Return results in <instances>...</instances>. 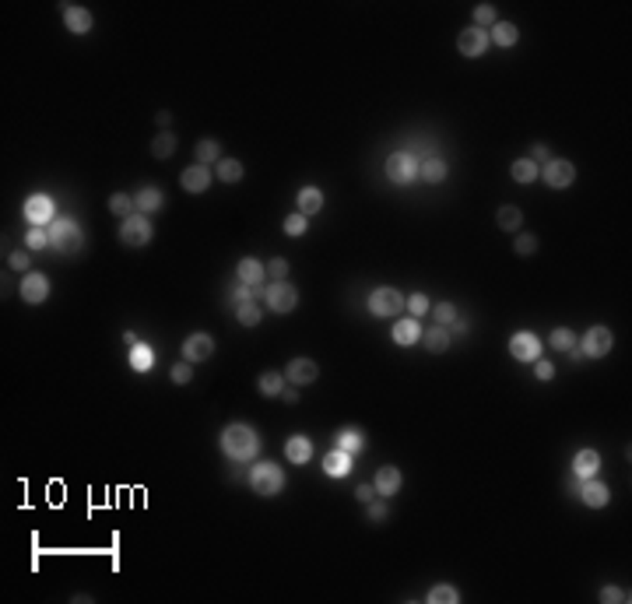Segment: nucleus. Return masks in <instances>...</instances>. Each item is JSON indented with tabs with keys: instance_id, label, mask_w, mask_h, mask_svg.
<instances>
[{
	"instance_id": "obj_1",
	"label": "nucleus",
	"mask_w": 632,
	"mask_h": 604,
	"mask_svg": "<svg viewBox=\"0 0 632 604\" xmlns=\"http://www.w3.org/2000/svg\"><path fill=\"white\" fill-rule=\"evenodd\" d=\"M222 453L229 460H253L260 453V436L246 422H232L222 429Z\"/></svg>"
},
{
	"instance_id": "obj_2",
	"label": "nucleus",
	"mask_w": 632,
	"mask_h": 604,
	"mask_svg": "<svg viewBox=\"0 0 632 604\" xmlns=\"http://www.w3.org/2000/svg\"><path fill=\"white\" fill-rule=\"evenodd\" d=\"M246 482H250V489H253L257 496L267 499V496H278V492L285 489V471H282L274 460H260V464L250 467Z\"/></svg>"
},
{
	"instance_id": "obj_3",
	"label": "nucleus",
	"mask_w": 632,
	"mask_h": 604,
	"mask_svg": "<svg viewBox=\"0 0 632 604\" xmlns=\"http://www.w3.org/2000/svg\"><path fill=\"white\" fill-rule=\"evenodd\" d=\"M46 229H49V246L60 253H77L84 246V232L74 218H53Z\"/></svg>"
},
{
	"instance_id": "obj_4",
	"label": "nucleus",
	"mask_w": 632,
	"mask_h": 604,
	"mask_svg": "<svg viewBox=\"0 0 632 604\" xmlns=\"http://www.w3.org/2000/svg\"><path fill=\"white\" fill-rule=\"evenodd\" d=\"M151 239H155V229H151V218H148V215L134 211L130 218H123V225H120V243H123V246L141 250V246H148Z\"/></svg>"
},
{
	"instance_id": "obj_5",
	"label": "nucleus",
	"mask_w": 632,
	"mask_h": 604,
	"mask_svg": "<svg viewBox=\"0 0 632 604\" xmlns=\"http://www.w3.org/2000/svg\"><path fill=\"white\" fill-rule=\"evenodd\" d=\"M386 180L393 187H411L418 180V158L411 151H393L386 158Z\"/></svg>"
},
{
	"instance_id": "obj_6",
	"label": "nucleus",
	"mask_w": 632,
	"mask_h": 604,
	"mask_svg": "<svg viewBox=\"0 0 632 604\" xmlns=\"http://www.w3.org/2000/svg\"><path fill=\"white\" fill-rule=\"evenodd\" d=\"M612 344H615V337H612V330H608L605 323L590 327V330L583 334V341H576V348L583 351V358H605V355L612 351Z\"/></svg>"
},
{
	"instance_id": "obj_7",
	"label": "nucleus",
	"mask_w": 632,
	"mask_h": 604,
	"mask_svg": "<svg viewBox=\"0 0 632 604\" xmlns=\"http://www.w3.org/2000/svg\"><path fill=\"white\" fill-rule=\"evenodd\" d=\"M264 302H267V309H274V313H292V309L299 306V292H296V285H289V282H271V285L264 289Z\"/></svg>"
},
{
	"instance_id": "obj_8",
	"label": "nucleus",
	"mask_w": 632,
	"mask_h": 604,
	"mask_svg": "<svg viewBox=\"0 0 632 604\" xmlns=\"http://www.w3.org/2000/svg\"><path fill=\"white\" fill-rule=\"evenodd\" d=\"M541 176H545V183H548L552 190H569L573 180H576V165H573L569 158H548Z\"/></svg>"
},
{
	"instance_id": "obj_9",
	"label": "nucleus",
	"mask_w": 632,
	"mask_h": 604,
	"mask_svg": "<svg viewBox=\"0 0 632 604\" xmlns=\"http://www.w3.org/2000/svg\"><path fill=\"white\" fill-rule=\"evenodd\" d=\"M400 309H404V296L397 289H390V285H383V289H376L369 296V313L372 316H397Z\"/></svg>"
},
{
	"instance_id": "obj_10",
	"label": "nucleus",
	"mask_w": 632,
	"mask_h": 604,
	"mask_svg": "<svg viewBox=\"0 0 632 604\" xmlns=\"http://www.w3.org/2000/svg\"><path fill=\"white\" fill-rule=\"evenodd\" d=\"M25 222L28 225H39V229H46L53 218H56V211H53V201L46 197V194H32L28 201H25Z\"/></svg>"
},
{
	"instance_id": "obj_11",
	"label": "nucleus",
	"mask_w": 632,
	"mask_h": 604,
	"mask_svg": "<svg viewBox=\"0 0 632 604\" xmlns=\"http://www.w3.org/2000/svg\"><path fill=\"white\" fill-rule=\"evenodd\" d=\"M21 302H28V306H42V302L49 299V278L46 275H39V271H28L25 278H21Z\"/></svg>"
},
{
	"instance_id": "obj_12",
	"label": "nucleus",
	"mask_w": 632,
	"mask_h": 604,
	"mask_svg": "<svg viewBox=\"0 0 632 604\" xmlns=\"http://www.w3.org/2000/svg\"><path fill=\"white\" fill-rule=\"evenodd\" d=\"M488 46H492V42H488V32H485V28H478V25H471V28H464V32L457 35V49H460L467 60L481 56Z\"/></svg>"
},
{
	"instance_id": "obj_13",
	"label": "nucleus",
	"mask_w": 632,
	"mask_h": 604,
	"mask_svg": "<svg viewBox=\"0 0 632 604\" xmlns=\"http://www.w3.org/2000/svg\"><path fill=\"white\" fill-rule=\"evenodd\" d=\"M510 355H513L517 362H538V358H541V341H538L531 330H520V334L510 337Z\"/></svg>"
},
{
	"instance_id": "obj_14",
	"label": "nucleus",
	"mask_w": 632,
	"mask_h": 604,
	"mask_svg": "<svg viewBox=\"0 0 632 604\" xmlns=\"http://www.w3.org/2000/svg\"><path fill=\"white\" fill-rule=\"evenodd\" d=\"M60 14H63V28L74 32V35H84V32H91V25H95L91 11H88V7H77V4H60Z\"/></svg>"
},
{
	"instance_id": "obj_15",
	"label": "nucleus",
	"mask_w": 632,
	"mask_h": 604,
	"mask_svg": "<svg viewBox=\"0 0 632 604\" xmlns=\"http://www.w3.org/2000/svg\"><path fill=\"white\" fill-rule=\"evenodd\" d=\"M215 355V341L204 334V330H197V334H190L187 341H183V358L190 362V365H197V362H208Z\"/></svg>"
},
{
	"instance_id": "obj_16",
	"label": "nucleus",
	"mask_w": 632,
	"mask_h": 604,
	"mask_svg": "<svg viewBox=\"0 0 632 604\" xmlns=\"http://www.w3.org/2000/svg\"><path fill=\"white\" fill-rule=\"evenodd\" d=\"M580 499H583L590 510H605V506L612 503V489H608L605 482H598V478H583V482H580Z\"/></svg>"
},
{
	"instance_id": "obj_17",
	"label": "nucleus",
	"mask_w": 632,
	"mask_h": 604,
	"mask_svg": "<svg viewBox=\"0 0 632 604\" xmlns=\"http://www.w3.org/2000/svg\"><path fill=\"white\" fill-rule=\"evenodd\" d=\"M316 376H320V365H316L313 358H292V362H289V372H285V379H289L292 386H310V383H316Z\"/></svg>"
},
{
	"instance_id": "obj_18",
	"label": "nucleus",
	"mask_w": 632,
	"mask_h": 604,
	"mask_svg": "<svg viewBox=\"0 0 632 604\" xmlns=\"http://www.w3.org/2000/svg\"><path fill=\"white\" fill-rule=\"evenodd\" d=\"M179 187H183L187 194H204V190L211 187V169H208V165H187L183 176H179Z\"/></svg>"
},
{
	"instance_id": "obj_19",
	"label": "nucleus",
	"mask_w": 632,
	"mask_h": 604,
	"mask_svg": "<svg viewBox=\"0 0 632 604\" xmlns=\"http://www.w3.org/2000/svg\"><path fill=\"white\" fill-rule=\"evenodd\" d=\"M372 485H376V496H379V499H390V496H397V492H400L404 474H400L397 467H390V464H386V467H379V471H376V482H372Z\"/></svg>"
},
{
	"instance_id": "obj_20",
	"label": "nucleus",
	"mask_w": 632,
	"mask_h": 604,
	"mask_svg": "<svg viewBox=\"0 0 632 604\" xmlns=\"http://www.w3.org/2000/svg\"><path fill=\"white\" fill-rule=\"evenodd\" d=\"M236 275H239V282H243V285H250V289H264L267 264H260V260H253V257H243V260H239V268H236Z\"/></svg>"
},
{
	"instance_id": "obj_21",
	"label": "nucleus",
	"mask_w": 632,
	"mask_h": 604,
	"mask_svg": "<svg viewBox=\"0 0 632 604\" xmlns=\"http://www.w3.org/2000/svg\"><path fill=\"white\" fill-rule=\"evenodd\" d=\"M390 337H393V344H418L422 341V323L415 320V316H404V320H397L393 327H390Z\"/></svg>"
},
{
	"instance_id": "obj_22",
	"label": "nucleus",
	"mask_w": 632,
	"mask_h": 604,
	"mask_svg": "<svg viewBox=\"0 0 632 604\" xmlns=\"http://www.w3.org/2000/svg\"><path fill=\"white\" fill-rule=\"evenodd\" d=\"M285 457H289V464H310L313 460V439L310 436H289V443H285Z\"/></svg>"
},
{
	"instance_id": "obj_23",
	"label": "nucleus",
	"mask_w": 632,
	"mask_h": 604,
	"mask_svg": "<svg viewBox=\"0 0 632 604\" xmlns=\"http://www.w3.org/2000/svg\"><path fill=\"white\" fill-rule=\"evenodd\" d=\"M488 42L499 46V49H513V46L520 42V28H517L513 21H495L492 32H488Z\"/></svg>"
},
{
	"instance_id": "obj_24",
	"label": "nucleus",
	"mask_w": 632,
	"mask_h": 604,
	"mask_svg": "<svg viewBox=\"0 0 632 604\" xmlns=\"http://www.w3.org/2000/svg\"><path fill=\"white\" fill-rule=\"evenodd\" d=\"M162 204H165V197H162V190L158 187H141L137 194H134V208L141 211V215H155V211H162Z\"/></svg>"
},
{
	"instance_id": "obj_25",
	"label": "nucleus",
	"mask_w": 632,
	"mask_h": 604,
	"mask_svg": "<svg viewBox=\"0 0 632 604\" xmlns=\"http://www.w3.org/2000/svg\"><path fill=\"white\" fill-rule=\"evenodd\" d=\"M598 471H601V453L598 450H580L576 457H573V474L583 482V478H598Z\"/></svg>"
},
{
	"instance_id": "obj_26",
	"label": "nucleus",
	"mask_w": 632,
	"mask_h": 604,
	"mask_svg": "<svg viewBox=\"0 0 632 604\" xmlns=\"http://www.w3.org/2000/svg\"><path fill=\"white\" fill-rule=\"evenodd\" d=\"M296 204H299V215L316 218V215L323 211V190H316V187H303V190L296 194Z\"/></svg>"
},
{
	"instance_id": "obj_27",
	"label": "nucleus",
	"mask_w": 632,
	"mask_h": 604,
	"mask_svg": "<svg viewBox=\"0 0 632 604\" xmlns=\"http://www.w3.org/2000/svg\"><path fill=\"white\" fill-rule=\"evenodd\" d=\"M323 471H327L330 478H348V474H351V453L330 450V453L323 457Z\"/></svg>"
},
{
	"instance_id": "obj_28",
	"label": "nucleus",
	"mask_w": 632,
	"mask_h": 604,
	"mask_svg": "<svg viewBox=\"0 0 632 604\" xmlns=\"http://www.w3.org/2000/svg\"><path fill=\"white\" fill-rule=\"evenodd\" d=\"M446 172H450V169H446V162H443L439 155H429V158L418 162V176H422L425 183H443Z\"/></svg>"
},
{
	"instance_id": "obj_29",
	"label": "nucleus",
	"mask_w": 632,
	"mask_h": 604,
	"mask_svg": "<svg viewBox=\"0 0 632 604\" xmlns=\"http://www.w3.org/2000/svg\"><path fill=\"white\" fill-rule=\"evenodd\" d=\"M130 369H134V372H151V369H155V348L144 344V341L134 344V348H130Z\"/></svg>"
},
{
	"instance_id": "obj_30",
	"label": "nucleus",
	"mask_w": 632,
	"mask_h": 604,
	"mask_svg": "<svg viewBox=\"0 0 632 604\" xmlns=\"http://www.w3.org/2000/svg\"><path fill=\"white\" fill-rule=\"evenodd\" d=\"M422 341H425V348L429 351H436V355H443L446 348H450V330L446 327H429V330H422Z\"/></svg>"
},
{
	"instance_id": "obj_31",
	"label": "nucleus",
	"mask_w": 632,
	"mask_h": 604,
	"mask_svg": "<svg viewBox=\"0 0 632 604\" xmlns=\"http://www.w3.org/2000/svg\"><path fill=\"white\" fill-rule=\"evenodd\" d=\"M334 443H337V450H344V453H358L362 446H365V436L358 432V429H341L337 436H334Z\"/></svg>"
},
{
	"instance_id": "obj_32",
	"label": "nucleus",
	"mask_w": 632,
	"mask_h": 604,
	"mask_svg": "<svg viewBox=\"0 0 632 604\" xmlns=\"http://www.w3.org/2000/svg\"><path fill=\"white\" fill-rule=\"evenodd\" d=\"M510 172H513V180H517V183H534V180L541 176V165H538V162H531V158H517V162L510 165Z\"/></svg>"
},
{
	"instance_id": "obj_33",
	"label": "nucleus",
	"mask_w": 632,
	"mask_h": 604,
	"mask_svg": "<svg viewBox=\"0 0 632 604\" xmlns=\"http://www.w3.org/2000/svg\"><path fill=\"white\" fill-rule=\"evenodd\" d=\"M285 383H289V379H285L282 372H274V369H271V372H264V376L257 379V386H260V394H264V397H282Z\"/></svg>"
},
{
	"instance_id": "obj_34",
	"label": "nucleus",
	"mask_w": 632,
	"mask_h": 604,
	"mask_svg": "<svg viewBox=\"0 0 632 604\" xmlns=\"http://www.w3.org/2000/svg\"><path fill=\"white\" fill-rule=\"evenodd\" d=\"M425 601L429 604H457L460 601V591H457L453 584H436V587L425 594Z\"/></svg>"
},
{
	"instance_id": "obj_35",
	"label": "nucleus",
	"mask_w": 632,
	"mask_h": 604,
	"mask_svg": "<svg viewBox=\"0 0 632 604\" xmlns=\"http://www.w3.org/2000/svg\"><path fill=\"white\" fill-rule=\"evenodd\" d=\"M495 222H499V229H506V232H517V229L524 225V211H520V208H513V204H506V208H499Z\"/></svg>"
},
{
	"instance_id": "obj_36",
	"label": "nucleus",
	"mask_w": 632,
	"mask_h": 604,
	"mask_svg": "<svg viewBox=\"0 0 632 604\" xmlns=\"http://www.w3.org/2000/svg\"><path fill=\"white\" fill-rule=\"evenodd\" d=\"M172 151H176V134H172V130H162V134L151 141V155H155V158H169Z\"/></svg>"
},
{
	"instance_id": "obj_37",
	"label": "nucleus",
	"mask_w": 632,
	"mask_h": 604,
	"mask_svg": "<svg viewBox=\"0 0 632 604\" xmlns=\"http://www.w3.org/2000/svg\"><path fill=\"white\" fill-rule=\"evenodd\" d=\"M194 155H197V165H211V162H222V144H218V141H201Z\"/></svg>"
},
{
	"instance_id": "obj_38",
	"label": "nucleus",
	"mask_w": 632,
	"mask_h": 604,
	"mask_svg": "<svg viewBox=\"0 0 632 604\" xmlns=\"http://www.w3.org/2000/svg\"><path fill=\"white\" fill-rule=\"evenodd\" d=\"M218 180L222 183H239L243 180V162L239 158H222L218 162Z\"/></svg>"
},
{
	"instance_id": "obj_39",
	"label": "nucleus",
	"mask_w": 632,
	"mask_h": 604,
	"mask_svg": "<svg viewBox=\"0 0 632 604\" xmlns=\"http://www.w3.org/2000/svg\"><path fill=\"white\" fill-rule=\"evenodd\" d=\"M548 344H552L555 351H573V348H576V334H573L569 327H555L552 337H548Z\"/></svg>"
},
{
	"instance_id": "obj_40",
	"label": "nucleus",
	"mask_w": 632,
	"mask_h": 604,
	"mask_svg": "<svg viewBox=\"0 0 632 604\" xmlns=\"http://www.w3.org/2000/svg\"><path fill=\"white\" fill-rule=\"evenodd\" d=\"M260 302H246V306H236V320L243 323V327H257L260 323Z\"/></svg>"
},
{
	"instance_id": "obj_41",
	"label": "nucleus",
	"mask_w": 632,
	"mask_h": 604,
	"mask_svg": "<svg viewBox=\"0 0 632 604\" xmlns=\"http://www.w3.org/2000/svg\"><path fill=\"white\" fill-rule=\"evenodd\" d=\"M109 211H113V215H120V218H130L137 208H134V197H127V194H113V197H109Z\"/></svg>"
},
{
	"instance_id": "obj_42",
	"label": "nucleus",
	"mask_w": 632,
	"mask_h": 604,
	"mask_svg": "<svg viewBox=\"0 0 632 604\" xmlns=\"http://www.w3.org/2000/svg\"><path fill=\"white\" fill-rule=\"evenodd\" d=\"M25 246H28V250H46V246H49V229L32 225V229H28V236H25Z\"/></svg>"
},
{
	"instance_id": "obj_43",
	"label": "nucleus",
	"mask_w": 632,
	"mask_h": 604,
	"mask_svg": "<svg viewBox=\"0 0 632 604\" xmlns=\"http://www.w3.org/2000/svg\"><path fill=\"white\" fill-rule=\"evenodd\" d=\"M432 316H436L439 327H450V323L457 320V306H453V302H436V306H432Z\"/></svg>"
},
{
	"instance_id": "obj_44",
	"label": "nucleus",
	"mask_w": 632,
	"mask_h": 604,
	"mask_svg": "<svg viewBox=\"0 0 632 604\" xmlns=\"http://www.w3.org/2000/svg\"><path fill=\"white\" fill-rule=\"evenodd\" d=\"M306 229H310V218L306 215H289L285 218V236H306Z\"/></svg>"
},
{
	"instance_id": "obj_45",
	"label": "nucleus",
	"mask_w": 632,
	"mask_h": 604,
	"mask_svg": "<svg viewBox=\"0 0 632 604\" xmlns=\"http://www.w3.org/2000/svg\"><path fill=\"white\" fill-rule=\"evenodd\" d=\"M474 21H478V28L495 25V21H499V11H495L492 4H478V7H474Z\"/></svg>"
},
{
	"instance_id": "obj_46",
	"label": "nucleus",
	"mask_w": 632,
	"mask_h": 604,
	"mask_svg": "<svg viewBox=\"0 0 632 604\" xmlns=\"http://www.w3.org/2000/svg\"><path fill=\"white\" fill-rule=\"evenodd\" d=\"M404 309L418 320V316H425V313H429V299H425L422 292H415V296H407V299H404Z\"/></svg>"
},
{
	"instance_id": "obj_47",
	"label": "nucleus",
	"mask_w": 632,
	"mask_h": 604,
	"mask_svg": "<svg viewBox=\"0 0 632 604\" xmlns=\"http://www.w3.org/2000/svg\"><path fill=\"white\" fill-rule=\"evenodd\" d=\"M169 376H172V383H179V386H183V383H190V379H194V365L183 358V362H176V365L169 369Z\"/></svg>"
},
{
	"instance_id": "obj_48",
	"label": "nucleus",
	"mask_w": 632,
	"mask_h": 604,
	"mask_svg": "<svg viewBox=\"0 0 632 604\" xmlns=\"http://www.w3.org/2000/svg\"><path fill=\"white\" fill-rule=\"evenodd\" d=\"M513 250H517L520 257H531V253L538 250V239H534L531 232H524V236H517V243H513Z\"/></svg>"
},
{
	"instance_id": "obj_49",
	"label": "nucleus",
	"mask_w": 632,
	"mask_h": 604,
	"mask_svg": "<svg viewBox=\"0 0 632 604\" xmlns=\"http://www.w3.org/2000/svg\"><path fill=\"white\" fill-rule=\"evenodd\" d=\"M257 296H260V289H250V285H236V292H232V299H236V306H246V302H257Z\"/></svg>"
},
{
	"instance_id": "obj_50",
	"label": "nucleus",
	"mask_w": 632,
	"mask_h": 604,
	"mask_svg": "<svg viewBox=\"0 0 632 604\" xmlns=\"http://www.w3.org/2000/svg\"><path fill=\"white\" fill-rule=\"evenodd\" d=\"M601 601L605 604H626L629 601V591H622V587H601Z\"/></svg>"
},
{
	"instance_id": "obj_51",
	"label": "nucleus",
	"mask_w": 632,
	"mask_h": 604,
	"mask_svg": "<svg viewBox=\"0 0 632 604\" xmlns=\"http://www.w3.org/2000/svg\"><path fill=\"white\" fill-rule=\"evenodd\" d=\"M267 275H271L274 282H285V278H289V260H285V257H274V260L267 264Z\"/></svg>"
},
{
	"instance_id": "obj_52",
	"label": "nucleus",
	"mask_w": 632,
	"mask_h": 604,
	"mask_svg": "<svg viewBox=\"0 0 632 604\" xmlns=\"http://www.w3.org/2000/svg\"><path fill=\"white\" fill-rule=\"evenodd\" d=\"M534 376H538L541 383H548V379H555V365H552L548 358H538V362H534Z\"/></svg>"
},
{
	"instance_id": "obj_53",
	"label": "nucleus",
	"mask_w": 632,
	"mask_h": 604,
	"mask_svg": "<svg viewBox=\"0 0 632 604\" xmlns=\"http://www.w3.org/2000/svg\"><path fill=\"white\" fill-rule=\"evenodd\" d=\"M14 271H21V275H28L32 271V264H28V250H18V253H11V260H7Z\"/></svg>"
},
{
	"instance_id": "obj_54",
	"label": "nucleus",
	"mask_w": 632,
	"mask_h": 604,
	"mask_svg": "<svg viewBox=\"0 0 632 604\" xmlns=\"http://www.w3.org/2000/svg\"><path fill=\"white\" fill-rule=\"evenodd\" d=\"M446 330H450V334H457V337H464V334L471 330V320H467V316H457V320H453Z\"/></svg>"
},
{
	"instance_id": "obj_55",
	"label": "nucleus",
	"mask_w": 632,
	"mask_h": 604,
	"mask_svg": "<svg viewBox=\"0 0 632 604\" xmlns=\"http://www.w3.org/2000/svg\"><path fill=\"white\" fill-rule=\"evenodd\" d=\"M355 499H358V503H365V506H369V503H372V499H376V485H358V489H355Z\"/></svg>"
},
{
	"instance_id": "obj_56",
	"label": "nucleus",
	"mask_w": 632,
	"mask_h": 604,
	"mask_svg": "<svg viewBox=\"0 0 632 604\" xmlns=\"http://www.w3.org/2000/svg\"><path fill=\"white\" fill-rule=\"evenodd\" d=\"M369 520H372V524H383V520H386V503H369Z\"/></svg>"
},
{
	"instance_id": "obj_57",
	"label": "nucleus",
	"mask_w": 632,
	"mask_h": 604,
	"mask_svg": "<svg viewBox=\"0 0 632 604\" xmlns=\"http://www.w3.org/2000/svg\"><path fill=\"white\" fill-rule=\"evenodd\" d=\"M527 158H531V162H548V158H552V155H548V148H545V144H534V148H531V155H527Z\"/></svg>"
},
{
	"instance_id": "obj_58",
	"label": "nucleus",
	"mask_w": 632,
	"mask_h": 604,
	"mask_svg": "<svg viewBox=\"0 0 632 604\" xmlns=\"http://www.w3.org/2000/svg\"><path fill=\"white\" fill-rule=\"evenodd\" d=\"M282 397H285L289 404H296V401H299V390H296V386H285V390H282Z\"/></svg>"
},
{
	"instance_id": "obj_59",
	"label": "nucleus",
	"mask_w": 632,
	"mask_h": 604,
	"mask_svg": "<svg viewBox=\"0 0 632 604\" xmlns=\"http://www.w3.org/2000/svg\"><path fill=\"white\" fill-rule=\"evenodd\" d=\"M123 341H127V344H130V348H134V344H141V341H137V334H134V330H123Z\"/></svg>"
},
{
	"instance_id": "obj_60",
	"label": "nucleus",
	"mask_w": 632,
	"mask_h": 604,
	"mask_svg": "<svg viewBox=\"0 0 632 604\" xmlns=\"http://www.w3.org/2000/svg\"><path fill=\"white\" fill-rule=\"evenodd\" d=\"M172 123V113H158V127H169Z\"/></svg>"
}]
</instances>
